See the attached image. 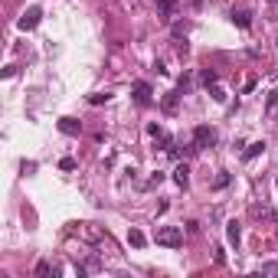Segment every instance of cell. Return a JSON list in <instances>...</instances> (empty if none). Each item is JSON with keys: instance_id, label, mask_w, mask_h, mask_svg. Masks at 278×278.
I'll return each mask as SVG.
<instances>
[{"instance_id": "cb8c5ba5", "label": "cell", "mask_w": 278, "mask_h": 278, "mask_svg": "<svg viewBox=\"0 0 278 278\" xmlns=\"http://www.w3.org/2000/svg\"><path fill=\"white\" fill-rule=\"evenodd\" d=\"M154 72H157V75H167V72H170V69H167V66H164V63H160V59H157V63H154Z\"/></svg>"}, {"instance_id": "484cf974", "label": "cell", "mask_w": 278, "mask_h": 278, "mask_svg": "<svg viewBox=\"0 0 278 278\" xmlns=\"http://www.w3.org/2000/svg\"><path fill=\"white\" fill-rule=\"evenodd\" d=\"M275 187H278V177H275Z\"/></svg>"}, {"instance_id": "603a6c76", "label": "cell", "mask_w": 278, "mask_h": 278, "mask_svg": "<svg viewBox=\"0 0 278 278\" xmlns=\"http://www.w3.org/2000/svg\"><path fill=\"white\" fill-rule=\"evenodd\" d=\"M147 135H151V138H160V135H164V128H160V125H147Z\"/></svg>"}, {"instance_id": "9a60e30c", "label": "cell", "mask_w": 278, "mask_h": 278, "mask_svg": "<svg viewBox=\"0 0 278 278\" xmlns=\"http://www.w3.org/2000/svg\"><path fill=\"white\" fill-rule=\"evenodd\" d=\"M111 102V92H95V95H88V105H105Z\"/></svg>"}, {"instance_id": "52a82bcc", "label": "cell", "mask_w": 278, "mask_h": 278, "mask_svg": "<svg viewBox=\"0 0 278 278\" xmlns=\"http://www.w3.org/2000/svg\"><path fill=\"white\" fill-rule=\"evenodd\" d=\"M229 20L239 26V30H249V26H252V16H249L246 10H232V13H229Z\"/></svg>"}, {"instance_id": "3957f363", "label": "cell", "mask_w": 278, "mask_h": 278, "mask_svg": "<svg viewBox=\"0 0 278 278\" xmlns=\"http://www.w3.org/2000/svg\"><path fill=\"white\" fill-rule=\"evenodd\" d=\"M131 95H135V102L141 105V108H147V105H154V92H151V85L144 79H138L135 85H131Z\"/></svg>"}, {"instance_id": "277c9868", "label": "cell", "mask_w": 278, "mask_h": 278, "mask_svg": "<svg viewBox=\"0 0 278 278\" xmlns=\"http://www.w3.org/2000/svg\"><path fill=\"white\" fill-rule=\"evenodd\" d=\"M40 20H43V10H40V7H26L23 16L16 20V26L26 33V30H36V26H40Z\"/></svg>"}, {"instance_id": "5b68a950", "label": "cell", "mask_w": 278, "mask_h": 278, "mask_svg": "<svg viewBox=\"0 0 278 278\" xmlns=\"http://www.w3.org/2000/svg\"><path fill=\"white\" fill-rule=\"evenodd\" d=\"M59 131L63 135H69V138H75L82 131V121H75V118H59Z\"/></svg>"}, {"instance_id": "30bf717a", "label": "cell", "mask_w": 278, "mask_h": 278, "mask_svg": "<svg viewBox=\"0 0 278 278\" xmlns=\"http://www.w3.org/2000/svg\"><path fill=\"white\" fill-rule=\"evenodd\" d=\"M207 92H209V98H213V102H219V105H226V88L219 85V82H213V85H207Z\"/></svg>"}, {"instance_id": "5bb4252c", "label": "cell", "mask_w": 278, "mask_h": 278, "mask_svg": "<svg viewBox=\"0 0 278 278\" xmlns=\"http://www.w3.org/2000/svg\"><path fill=\"white\" fill-rule=\"evenodd\" d=\"M200 82H203V85H213V82H219V75H216V69H203L200 72Z\"/></svg>"}, {"instance_id": "7402d4cb", "label": "cell", "mask_w": 278, "mask_h": 278, "mask_svg": "<svg viewBox=\"0 0 278 278\" xmlns=\"http://www.w3.org/2000/svg\"><path fill=\"white\" fill-rule=\"evenodd\" d=\"M20 170H23V174H33V170H36V160H23V164H20Z\"/></svg>"}, {"instance_id": "7c38bea8", "label": "cell", "mask_w": 278, "mask_h": 278, "mask_svg": "<svg viewBox=\"0 0 278 278\" xmlns=\"http://www.w3.org/2000/svg\"><path fill=\"white\" fill-rule=\"evenodd\" d=\"M128 242H131L135 249H144L147 246V236H144L141 229H128Z\"/></svg>"}, {"instance_id": "8fae6325", "label": "cell", "mask_w": 278, "mask_h": 278, "mask_svg": "<svg viewBox=\"0 0 278 278\" xmlns=\"http://www.w3.org/2000/svg\"><path fill=\"white\" fill-rule=\"evenodd\" d=\"M174 183L187 190V183H190V170H187V164H180V167L174 170Z\"/></svg>"}, {"instance_id": "e0dca14e", "label": "cell", "mask_w": 278, "mask_h": 278, "mask_svg": "<svg viewBox=\"0 0 278 278\" xmlns=\"http://www.w3.org/2000/svg\"><path fill=\"white\" fill-rule=\"evenodd\" d=\"M46 275H56V269L49 262H40V265H36V278H46Z\"/></svg>"}, {"instance_id": "2e32d148", "label": "cell", "mask_w": 278, "mask_h": 278, "mask_svg": "<svg viewBox=\"0 0 278 278\" xmlns=\"http://www.w3.org/2000/svg\"><path fill=\"white\" fill-rule=\"evenodd\" d=\"M229 180H232V177L226 174V170H219V177L213 180V190H222V187H229Z\"/></svg>"}, {"instance_id": "6da1fadb", "label": "cell", "mask_w": 278, "mask_h": 278, "mask_svg": "<svg viewBox=\"0 0 278 278\" xmlns=\"http://www.w3.org/2000/svg\"><path fill=\"white\" fill-rule=\"evenodd\" d=\"M154 242H157V246H167V249H180L183 246V229L180 226H157Z\"/></svg>"}, {"instance_id": "9c48e42d", "label": "cell", "mask_w": 278, "mask_h": 278, "mask_svg": "<svg viewBox=\"0 0 278 278\" xmlns=\"http://www.w3.org/2000/svg\"><path fill=\"white\" fill-rule=\"evenodd\" d=\"M262 151H265V141H252V144L246 147V151H242V160L249 164V160H255V157H259Z\"/></svg>"}, {"instance_id": "7a4b0ae2", "label": "cell", "mask_w": 278, "mask_h": 278, "mask_svg": "<svg viewBox=\"0 0 278 278\" xmlns=\"http://www.w3.org/2000/svg\"><path fill=\"white\" fill-rule=\"evenodd\" d=\"M216 144V131L209 125H197L193 128V147L197 151H207V147H213Z\"/></svg>"}, {"instance_id": "4fadbf2b", "label": "cell", "mask_w": 278, "mask_h": 278, "mask_svg": "<svg viewBox=\"0 0 278 278\" xmlns=\"http://www.w3.org/2000/svg\"><path fill=\"white\" fill-rule=\"evenodd\" d=\"M157 10L164 13V20H170V16H174V10H177V3H174V0H157Z\"/></svg>"}, {"instance_id": "ba28073f", "label": "cell", "mask_w": 278, "mask_h": 278, "mask_svg": "<svg viewBox=\"0 0 278 278\" xmlns=\"http://www.w3.org/2000/svg\"><path fill=\"white\" fill-rule=\"evenodd\" d=\"M226 239H229V246H239V239H242V229H239V222H236V219L226 222Z\"/></svg>"}, {"instance_id": "ac0fdd59", "label": "cell", "mask_w": 278, "mask_h": 278, "mask_svg": "<svg viewBox=\"0 0 278 278\" xmlns=\"http://www.w3.org/2000/svg\"><path fill=\"white\" fill-rule=\"evenodd\" d=\"M259 275H278V262H265L262 269H259Z\"/></svg>"}, {"instance_id": "d6986e66", "label": "cell", "mask_w": 278, "mask_h": 278, "mask_svg": "<svg viewBox=\"0 0 278 278\" xmlns=\"http://www.w3.org/2000/svg\"><path fill=\"white\" fill-rule=\"evenodd\" d=\"M275 108H278V92H269V102H265V111L272 115Z\"/></svg>"}, {"instance_id": "8992f818", "label": "cell", "mask_w": 278, "mask_h": 278, "mask_svg": "<svg viewBox=\"0 0 278 278\" xmlns=\"http://www.w3.org/2000/svg\"><path fill=\"white\" fill-rule=\"evenodd\" d=\"M180 95H183V92H177V88H174V92H167L164 102H160V108H164L167 115H174V111H177V102H180Z\"/></svg>"}, {"instance_id": "d4e9b609", "label": "cell", "mask_w": 278, "mask_h": 278, "mask_svg": "<svg viewBox=\"0 0 278 278\" xmlns=\"http://www.w3.org/2000/svg\"><path fill=\"white\" fill-rule=\"evenodd\" d=\"M275 49H278V36H275Z\"/></svg>"}, {"instance_id": "44dd1931", "label": "cell", "mask_w": 278, "mask_h": 278, "mask_svg": "<svg viewBox=\"0 0 278 278\" xmlns=\"http://www.w3.org/2000/svg\"><path fill=\"white\" fill-rule=\"evenodd\" d=\"M157 183H164V174H160V170H154L151 180H147V187H157Z\"/></svg>"}, {"instance_id": "ffe728a7", "label": "cell", "mask_w": 278, "mask_h": 278, "mask_svg": "<svg viewBox=\"0 0 278 278\" xmlns=\"http://www.w3.org/2000/svg\"><path fill=\"white\" fill-rule=\"evenodd\" d=\"M59 170H75V157H63L59 160Z\"/></svg>"}]
</instances>
